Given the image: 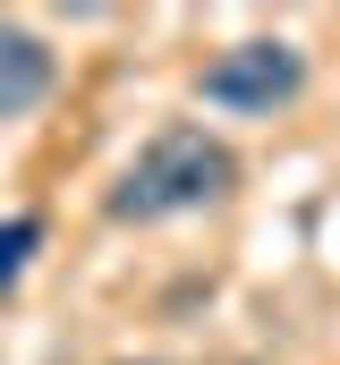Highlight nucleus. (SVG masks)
I'll use <instances>...</instances> for the list:
<instances>
[{
    "label": "nucleus",
    "mask_w": 340,
    "mask_h": 365,
    "mask_svg": "<svg viewBox=\"0 0 340 365\" xmlns=\"http://www.w3.org/2000/svg\"><path fill=\"white\" fill-rule=\"evenodd\" d=\"M239 187V153L204 128H162L111 187V221H179Z\"/></svg>",
    "instance_id": "nucleus-1"
},
{
    "label": "nucleus",
    "mask_w": 340,
    "mask_h": 365,
    "mask_svg": "<svg viewBox=\"0 0 340 365\" xmlns=\"http://www.w3.org/2000/svg\"><path fill=\"white\" fill-rule=\"evenodd\" d=\"M196 93H204L213 110L272 119V110H289V102L306 93V51H298V43H281V34H264V43H230L221 60H204Z\"/></svg>",
    "instance_id": "nucleus-2"
},
{
    "label": "nucleus",
    "mask_w": 340,
    "mask_h": 365,
    "mask_svg": "<svg viewBox=\"0 0 340 365\" xmlns=\"http://www.w3.org/2000/svg\"><path fill=\"white\" fill-rule=\"evenodd\" d=\"M51 43L43 34H26V26H0V119H26V110H43L51 102Z\"/></svg>",
    "instance_id": "nucleus-3"
},
{
    "label": "nucleus",
    "mask_w": 340,
    "mask_h": 365,
    "mask_svg": "<svg viewBox=\"0 0 340 365\" xmlns=\"http://www.w3.org/2000/svg\"><path fill=\"white\" fill-rule=\"evenodd\" d=\"M34 247H43V221H34V212H9V221H0V297H9L17 280H26Z\"/></svg>",
    "instance_id": "nucleus-4"
}]
</instances>
